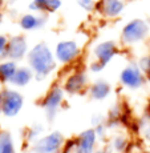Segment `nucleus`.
Listing matches in <instances>:
<instances>
[{
    "label": "nucleus",
    "instance_id": "26",
    "mask_svg": "<svg viewBox=\"0 0 150 153\" xmlns=\"http://www.w3.org/2000/svg\"><path fill=\"white\" fill-rule=\"evenodd\" d=\"M8 39L10 37L5 36V35H0V56L4 53L5 48H7V44H8Z\"/></svg>",
    "mask_w": 150,
    "mask_h": 153
},
{
    "label": "nucleus",
    "instance_id": "2",
    "mask_svg": "<svg viewBox=\"0 0 150 153\" xmlns=\"http://www.w3.org/2000/svg\"><path fill=\"white\" fill-rule=\"evenodd\" d=\"M150 37V23L146 19H136L129 20L123 24L120 32V44L125 48L136 47L138 44L145 43Z\"/></svg>",
    "mask_w": 150,
    "mask_h": 153
},
{
    "label": "nucleus",
    "instance_id": "31",
    "mask_svg": "<svg viewBox=\"0 0 150 153\" xmlns=\"http://www.w3.org/2000/svg\"><path fill=\"white\" fill-rule=\"evenodd\" d=\"M148 22H149V23H150V16H149V19H148Z\"/></svg>",
    "mask_w": 150,
    "mask_h": 153
},
{
    "label": "nucleus",
    "instance_id": "4",
    "mask_svg": "<svg viewBox=\"0 0 150 153\" xmlns=\"http://www.w3.org/2000/svg\"><path fill=\"white\" fill-rule=\"evenodd\" d=\"M53 52L60 65L70 67L80 60L82 56V47L76 39H64L55 45Z\"/></svg>",
    "mask_w": 150,
    "mask_h": 153
},
{
    "label": "nucleus",
    "instance_id": "24",
    "mask_svg": "<svg viewBox=\"0 0 150 153\" xmlns=\"http://www.w3.org/2000/svg\"><path fill=\"white\" fill-rule=\"evenodd\" d=\"M104 69H105V65H102L101 63H98L95 59H92V60L89 61V64H88V71H89L90 73H100Z\"/></svg>",
    "mask_w": 150,
    "mask_h": 153
},
{
    "label": "nucleus",
    "instance_id": "32",
    "mask_svg": "<svg viewBox=\"0 0 150 153\" xmlns=\"http://www.w3.org/2000/svg\"><path fill=\"white\" fill-rule=\"evenodd\" d=\"M57 153H61V152H57Z\"/></svg>",
    "mask_w": 150,
    "mask_h": 153
},
{
    "label": "nucleus",
    "instance_id": "10",
    "mask_svg": "<svg viewBox=\"0 0 150 153\" xmlns=\"http://www.w3.org/2000/svg\"><path fill=\"white\" fill-rule=\"evenodd\" d=\"M120 53V45L114 40H102L92 48V57L106 67Z\"/></svg>",
    "mask_w": 150,
    "mask_h": 153
},
{
    "label": "nucleus",
    "instance_id": "30",
    "mask_svg": "<svg viewBox=\"0 0 150 153\" xmlns=\"http://www.w3.org/2000/svg\"><path fill=\"white\" fill-rule=\"evenodd\" d=\"M0 104H1V89H0Z\"/></svg>",
    "mask_w": 150,
    "mask_h": 153
},
{
    "label": "nucleus",
    "instance_id": "25",
    "mask_svg": "<svg viewBox=\"0 0 150 153\" xmlns=\"http://www.w3.org/2000/svg\"><path fill=\"white\" fill-rule=\"evenodd\" d=\"M141 137H142L143 143L146 144V146L150 148V121L146 123L145 125H142V129H141Z\"/></svg>",
    "mask_w": 150,
    "mask_h": 153
},
{
    "label": "nucleus",
    "instance_id": "11",
    "mask_svg": "<svg viewBox=\"0 0 150 153\" xmlns=\"http://www.w3.org/2000/svg\"><path fill=\"white\" fill-rule=\"evenodd\" d=\"M75 139V151L73 153H95L98 146V137L96 134L95 128L84 129Z\"/></svg>",
    "mask_w": 150,
    "mask_h": 153
},
{
    "label": "nucleus",
    "instance_id": "15",
    "mask_svg": "<svg viewBox=\"0 0 150 153\" xmlns=\"http://www.w3.org/2000/svg\"><path fill=\"white\" fill-rule=\"evenodd\" d=\"M106 145L110 153H126L129 149V145H130V141H129V136L125 132L116 131L109 136Z\"/></svg>",
    "mask_w": 150,
    "mask_h": 153
},
{
    "label": "nucleus",
    "instance_id": "18",
    "mask_svg": "<svg viewBox=\"0 0 150 153\" xmlns=\"http://www.w3.org/2000/svg\"><path fill=\"white\" fill-rule=\"evenodd\" d=\"M44 131H45V126L43 124H40V123H35V124H31L29 126H27L24 129V134H23L25 144L31 146L40 136H43Z\"/></svg>",
    "mask_w": 150,
    "mask_h": 153
},
{
    "label": "nucleus",
    "instance_id": "12",
    "mask_svg": "<svg viewBox=\"0 0 150 153\" xmlns=\"http://www.w3.org/2000/svg\"><path fill=\"white\" fill-rule=\"evenodd\" d=\"M125 7V0H97L96 12L105 20H114L123 13Z\"/></svg>",
    "mask_w": 150,
    "mask_h": 153
},
{
    "label": "nucleus",
    "instance_id": "28",
    "mask_svg": "<svg viewBox=\"0 0 150 153\" xmlns=\"http://www.w3.org/2000/svg\"><path fill=\"white\" fill-rule=\"evenodd\" d=\"M4 4H5V0H0V10L4 7Z\"/></svg>",
    "mask_w": 150,
    "mask_h": 153
},
{
    "label": "nucleus",
    "instance_id": "29",
    "mask_svg": "<svg viewBox=\"0 0 150 153\" xmlns=\"http://www.w3.org/2000/svg\"><path fill=\"white\" fill-rule=\"evenodd\" d=\"M137 153H150V151H148V149H143V151H138Z\"/></svg>",
    "mask_w": 150,
    "mask_h": 153
},
{
    "label": "nucleus",
    "instance_id": "6",
    "mask_svg": "<svg viewBox=\"0 0 150 153\" xmlns=\"http://www.w3.org/2000/svg\"><path fill=\"white\" fill-rule=\"evenodd\" d=\"M120 84L128 91H140L148 83L145 73L138 67L137 61H130L121 69L118 76Z\"/></svg>",
    "mask_w": 150,
    "mask_h": 153
},
{
    "label": "nucleus",
    "instance_id": "19",
    "mask_svg": "<svg viewBox=\"0 0 150 153\" xmlns=\"http://www.w3.org/2000/svg\"><path fill=\"white\" fill-rule=\"evenodd\" d=\"M0 153H16L12 134L4 129H0Z\"/></svg>",
    "mask_w": 150,
    "mask_h": 153
},
{
    "label": "nucleus",
    "instance_id": "23",
    "mask_svg": "<svg viewBox=\"0 0 150 153\" xmlns=\"http://www.w3.org/2000/svg\"><path fill=\"white\" fill-rule=\"evenodd\" d=\"M63 5V0H49L48 5H47V15H52L56 13Z\"/></svg>",
    "mask_w": 150,
    "mask_h": 153
},
{
    "label": "nucleus",
    "instance_id": "7",
    "mask_svg": "<svg viewBox=\"0 0 150 153\" xmlns=\"http://www.w3.org/2000/svg\"><path fill=\"white\" fill-rule=\"evenodd\" d=\"M65 136L60 131H52L44 133L31 145L32 153H57L65 145Z\"/></svg>",
    "mask_w": 150,
    "mask_h": 153
},
{
    "label": "nucleus",
    "instance_id": "13",
    "mask_svg": "<svg viewBox=\"0 0 150 153\" xmlns=\"http://www.w3.org/2000/svg\"><path fill=\"white\" fill-rule=\"evenodd\" d=\"M112 92H113V87L106 79H96L90 81L86 95L93 101H104L112 95Z\"/></svg>",
    "mask_w": 150,
    "mask_h": 153
},
{
    "label": "nucleus",
    "instance_id": "5",
    "mask_svg": "<svg viewBox=\"0 0 150 153\" xmlns=\"http://www.w3.org/2000/svg\"><path fill=\"white\" fill-rule=\"evenodd\" d=\"M24 96L13 87L1 88V104L0 114L5 119H13L24 108Z\"/></svg>",
    "mask_w": 150,
    "mask_h": 153
},
{
    "label": "nucleus",
    "instance_id": "9",
    "mask_svg": "<svg viewBox=\"0 0 150 153\" xmlns=\"http://www.w3.org/2000/svg\"><path fill=\"white\" fill-rule=\"evenodd\" d=\"M31 47L28 45L27 37L24 35H13L8 39L7 48L4 53L0 56V60H13V61H21L27 59V55Z\"/></svg>",
    "mask_w": 150,
    "mask_h": 153
},
{
    "label": "nucleus",
    "instance_id": "8",
    "mask_svg": "<svg viewBox=\"0 0 150 153\" xmlns=\"http://www.w3.org/2000/svg\"><path fill=\"white\" fill-rule=\"evenodd\" d=\"M61 87L68 96H78L86 93L90 84L89 76L84 69H73L61 81Z\"/></svg>",
    "mask_w": 150,
    "mask_h": 153
},
{
    "label": "nucleus",
    "instance_id": "27",
    "mask_svg": "<svg viewBox=\"0 0 150 153\" xmlns=\"http://www.w3.org/2000/svg\"><path fill=\"white\" fill-rule=\"evenodd\" d=\"M95 153H110V151L108 148V145H101V146H97Z\"/></svg>",
    "mask_w": 150,
    "mask_h": 153
},
{
    "label": "nucleus",
    "instance_id": "21",
    "mask_svg": "<svg viewBox=\"0 0 150 153\" xmlns=\"http://www.w3.org/2000/svg\"><path fill=\"white\" fill-rule=\"evenodd\" d=\"M49 0H32L28 5V10L31 12L36 13H45L47 12V5H48Z\"/></svg>",
    "mask_w": 150,
    "mask_h": 153
},
{
    "label": "nucleus",
    "instance_id": "14",
    "mask_svg": "<svg viewBox=\"0 0 150 153\" xmlns=\"http://www.w3.org/2000/svg\"><path fill=\"white\" fill-rule=\"evenodd\" d=\"M47 22H48V15L47 13L28 12L19 17V27L24 32H32L44 28Z\"/></svg>",
    "mask_w": 150,
    "mask_h": 153
},
{
    "label": "nucleus",
    "instance_id": "17",
    "mask_svg": "<svg viewBox=\"0 0 150 153\" xmlns=\"http://www.w3.org/2000/svg\"><path fill=\"white\" fill-rule=\"evenodd\" d=\"M19 68V63L13 60H0V85H8L15 72Z\"/></svg>",
    "mask_w": 150,
    "mask_h": 153
},
{
    "label": "nucleus",
    "instance_id": "22",
    "mask_svg": "<svg viewBox=\"0 0 150 153\" xmlns=\"http://www.w3.org/2000/svg\"><path fill=\"white\" fill-rule=\"evenodd\" d=\"M77 5L85 12L92 13V12H96L97 0H77Z\"/></svg>",
    "mask_w": 150,
    "mask_h": 153
},
{
    "label": "nucleus",
    "instance_id": "20",
    "mask_svg": "<svg viewBox=\"0 0 150 153\" xmlns=\"http://www.w3.org/2000/svg\"><path fill=\"white\" fill-rule=\"evenodd\" d=\"M137 64L141 68V71L145 73L146 79H148V83L150 84V52L140 56V57L137 59Z\"/></svg>",
    "mask_w": 150,
    "mask_h": 153
},
{
    "label": "nucleus",
    "instance_id": "3",
    "mask_svg": "<svg viewBox=\"0 0 150 153\" xmlns=\"http://www.w3.org/2000/svg\"><path fill=\"white\" fill-rule=\"evenodd\" d=\"M65 91L63 89L60 83H55L48 88L45 95L40 99L39 105L44 111V117L51 124L56 120L58 112L63 108V104L65 101Z\"/></svg>",
    "mask_w": 150,
    "mask_h": 153
},
{
    "label": "nucleus",
    "instance_id": "16",
    "mask_svg": "<svg viewBox=\"0 0 150 153\" xmlns=\"http://www.w3.org/2000/svg\"><path fill=\"white\" fill-rule=\"evenodd\" d=\"M33 80H35L33 71L29 68L28 65H19V68L15 72L10 85L16 88V89H19V88H24L27 85H29Z\"/></svg>",
    "mask_w": 150,
    "mask_h": 153
},
{
    "label": "nucleus",
    "instance_id": "1",
    "mask_svg": "<svg viewBox=\"0 0 150 153\" xmlns=\"http://www.w3.org/2000/svg\"><path fill=\"white\" fill-rule=\"evenodd\" d=\"M25 60H27V65L35 73V81L39 83L53 75L58 65L55 57V52L45 42H39L32 45Z\"/></svg>",
    "mask_w": 150,
    "mask_h": 153
}]
</instances>
